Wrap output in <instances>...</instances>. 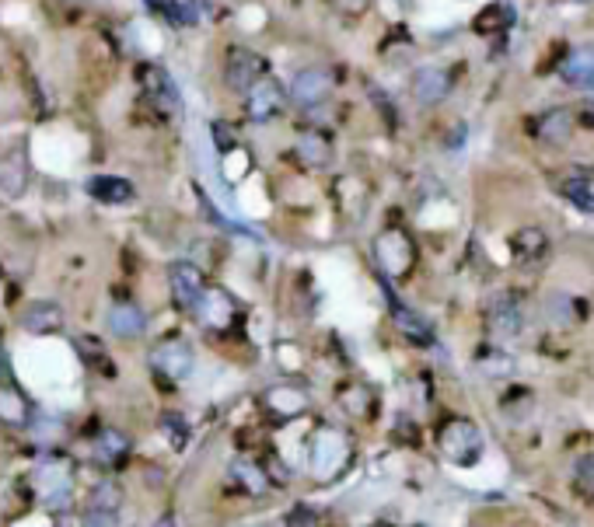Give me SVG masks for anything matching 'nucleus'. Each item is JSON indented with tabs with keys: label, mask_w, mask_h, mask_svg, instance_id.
I'll list each match as a JSON object with an SVG mask.
<instances>
[{
	"label": "nucleus",
	"mask_w": 594,
	"mask_h": 527,
	"mask_svg": "<svg viewBox=\"0 0 594 527\" xmlns=\"http://www.w3.org/2000/svg\"><path fill=\"white\" fill-rule=\"evenodd\" d=\"M353 465V440L336 423H318L308 440V475L318 486L339 482Z\"/></svg>",
	"instance_id": "obj_1"
},
{
	"label": "nucleus",
	"mask_w": 594,
	"mask_h": 527,
	"mask_svg": "<svg viewBox=\"0 0 594 527\" xmlns=\"http://www.w3.org/2000/svg\"><path fill=\"white\" fill-rule=\"evenodd\" d=\"M28 489L39 493L42 507L49 514H67L70 503H74V468H70L67 458H42L32 468Z\"/></svg>",
	"instance_id": "obj_2"
},
{
	"label": "nucleus",
	"mask_w": 594,
	"mask_h": 527,
	"mask_svg": "<svg viewBox=\"0 0 594 527\" xmlns=\"http://www.w3.org/2000/svg\"><path fill=\"white\" fill-rule=\"evenodd\" d=\"M137 84H140L144 102L151 105L161 119H168V123H182V112H186L182 109V91L165 67H158V63H140Z\"/></svg>",
	"instance_id": "obj_3"
},
{
	"label": "nucleus",
	"mask_w": 594,
	"mask_h": 527,
	"mask_svg": "<svg viewBox=\"0 0 594 527\" xmlns=\"http://www.w3.org/2000/svg\"><path fill=\"white\" fill-rule=\"evenodd\" d=\"M193 315L207 332L228 336V332H235L238 322H242V304H238V297L231 294L228 287H221V283H207L203 294L196 297Z\"/></svg>",
	"instance_id": "obj_4"
},
{
	"label": "nucleus",
	"mask_w": 594,
	"mask_h": 527,
	"mask_svg": "<svg viewBox=\"0 0 594 527\" xmlns=\"http://www.w3.org/2000/svg\"><path fill=\"white\" fill-rule=\"evenodd\" d=\"M374 262L385 280H406L416 266V245L402 227H388L374 238Z\"/></svg>",
	"instance_id": "obj_5"
},
{
	"label": "nucleus",
	"mask_w": 594,
	"mask_h": 527,
	"mask_svg": "<svg viewBox=\"0 0 594 527\" xmlns=\"http://www.w3.org/2000/svg\"><path fill=\"white\" fill-rule=\"evenodd\" d=\"M437 447L441 454L458 468H472L483 458V433L476 423L469 419H448V423L437 430Z\"/></svg>",
	"instance_id": "obj_6"
},
{
	"label": "nucleus",
	"mask_w": 594,
	"mask_h": 527,
	"mask_svg": "<svg viewBox=\"0 0 594 527\" xmlns=\"http://www.w3.org/2000/svg\"><path fill=\"white\" fill-rule=\"evenodd\" d=\"M259 402H263V409L270 412L273 419L294 423V419H301L304 412L311 409V391L297 381H277L259 395Z\"/></svg>",
	"instance_id": "obj_7"
},
{
	"label": "nucleus",
	"mask_w": 594,
	"mask_h": 527,
	"mask_svg": "<svg viewBox=\"0 0 594 527\" xmlns=\"http://www.w3.org/2000/svg\"><path fill=\"white\" fill-rule=\"evenodd\" d=\"M263 74H270V63H266L263 53H256V49H249V46L228 49V56H224V84H228L235 95H245Z\"/></svg>",
	"instance_id": "obj_8"
},
{
	"label": "nucleus",
	"mask_w": 594,
	"mask_h": 527,
	"mask_svg": "<svg viewBox=\"0 0 594 527\" xmlns=\"http://www.w3.org/2000/svg\"><path fill=\"white\" fill-rule=\"evenodd\" d=\"M151 363H154V370L165 377V381L175 384V381H186V377L193 374L196 353H193V346H189V339L168 336L151 350Z\"/></svg>",
	"instance_id": "obj_9"
},
{
	"label": "nucleus",
	"mask_w": 594,
	"mask_h": 527,
	"mask_svg": "<svg viewBox=\"0 0 594 527\" xmlns=\"http://www.w3.org/2000/svg\"><path fill=\"white\" fill-rule=\"evenodd\" d=\"M245 116L252 119V123H270V119H277L280 112L287 109V91L284 84L277 81V77L263 74L256 84H252L249 91H245Z\"/></svg>",
	"instance_id": "obj_10"
},
{
	"label": "nucleus",
	"mask_w": 594,
	"mask_h": 527,
	"mask_svg": "<svg viewBox=\"0 0 594 527\" xmlns=\"http://www.w3.org/2000/svg\"><path fill=\"white\" fill-rule=\"evenodd\" d=\"M332 84L336 81L325 67H301L287 88V102H294L297 109H318V105L329 102Z\"/></svg>",
	"instance_id": "obj_11"
},
{
	"label": "nucleus",
	"mask_w": 594,
	"mask_h": 527,
	"mask_svg": "<svg viewBox=\"0 0 594 527\" xmlns=\"http://www.w3.org/2000/svg\"><path fill=\"white\" fill-rule=\"evenodd\" d=\"M123 503H126L123 486H119L116 479H102L88 493V503H84V514H81L84 524H91V527L119 524V510H123Z\"/></svg>",
	"instance_id": "obj_12"
},
{
	"label": "nucleus",
	"mask_w": 594,
	"mask_h": 527,
	"mask_svg": "<svg viewBox=\"0 0 594 527\" xmlns=\"http://www.w3.org/2000/svg\"><path fill=\"white\" fill-rule=\"evenodd\" d=\"M294 158L301 161L311 172H322V168L332 165L336 158V140L332 133H325L322 126H301L294 137Z\"/></svg>",
	"instance_id": "obj_13"
},
{
	"label": "nucleus",
	"mask_w": 594,
	"mask_h": 527,
	"mask_svg": "<svg viewBox=\"0 0 594 527\" xmlns=\"http://www.w3.org/2000/svg\"><path fill=\"white\" fill-rule=\"evenodd\" d=\"M28 178H32V165H28L25 144H14L11 151L0 154V203H14L25 196Z\"/></svg>",
	"instance_id": "obj_14"
},
{
	"label": "nucleus",
	"mask_w": 594,
	"mask_h": 527,
	"mask_svg": "<svg viewBox=\"0 0 594 527\" xmlns=\"http://www.w3.org/2000/svg\"><path fill=\"white\" fill-rule=\"evenodd\" d=\"M168 287H172V301L179 304V308L193 311L196 297L203 294V287H207V276H203V269L196 266V262H172L168 266Z\"/></svg>",
	"instance_id": "obj_15"
},
{
	"label": "nucleus",
	"mask_w": 594,
	"mask_h": 527,
	"mask_svg": "<svg viewBox=\"0 0 594 527\" xmlns=\"http://www.w3.org/2000/svg\"><path fill=\"white\" fill-rule=\"evenodd\" d=\"M130 454H133L130 433L112 430V426L91 440V458H95V465L105 468V472H116V468H123L126 461H130Z\"/></svg>",
	"instance_id": "obj_16"
},
{
	"label": "nucleus",
	"mask_w": 594,
	"mask_h": 527,
	"mask_svg": "<svg viewBox=\"0 0 594 527\" xmlns=\"http://www.w3.org/2000/svg\"><path fill=\"white\" fill-rule=\"evenodd\" d=\"M486 325L497 339H514L525 332V308L511 294H500L486 311Z\"/></svg>",
	"instance_id": "obj_17"
},
{
	"label": "nucleus",
	"mask_w": 594,
	"mask_h": 527,
	"mask_svg": "<svg viewBox=\"0 0 594 527\" xmlns=\"http://www.w3.org/2000/svg\"><path fill=\"white\" fill-rule=\"evenodd\" d=\"M409 91L420 105H437L451 95V70L444 67H420L409 81Z\"/></svg>",
	"instance_id": "obj_18"
},
{
	"label": "nucleus",
	"mask_w": 594,
	"mask_h": 527,
	"mask_svg": "<svg viewBox=\"0 0 594 527\" xmlns=\"http://www.w3.org/2000/svg\"><path fill=\"white\" fill-rule=\"evenodd\" d=\"M32 419L35 409L25 398V391L18 384H11V377L0 381V423L11 426V430H25V426H32Z\"/></svg>",
	"instance_id": "obj_19"
},
{
	"label": "nucleus",
	"mask_w": 594,
	"mask_h": 527,
	"mask_svg": "<svg viewBox=\"0 0 594 527\" xmlns=\"http://www.w3.org/2000/svg\"><path fill=\"white\" fill-rule=\"evenodd\" d=\"M63 322H67V311L56 301H32L25 311H21V329L32 332V336H53V332H63Z\"/></svg>",
	"instance_id": "obj_20"
},
{
	"label": "nucleus",
	"mask_w": 594,
	"mask_h": 527,
	"mask_svg": "<svg viewBox=\"0 0 594 527\" xmlns=\"http://www.w3.org/2000/svg\"><path fill=\"white\" fill-rule=\"evenodd\" d=\"M231 482H235L245 496H252V500H263V496L273 493V479H270V472H266V465H259V461H252V458L231 461Z\"/></svg>",
	"instance_id": "obj_21"
},
{
	"label": "nucleus",
	"mask_w": 594,
	"mask_h": 527,
	"mask_svg": "<svg viewBox=\"0 0 594 527\" xmlns=\"http://www.w3.org/2000/svg\"><path fill=\"white\" fill-rule=\"evenodd\" d=\"M560 74L570 88L594 95V46H574L560 63Z\"/></svg>",
	"instance_id": "obj_22"
},
{
	"label": "nucleus",
	"mask_w": 594,
	"mask_h": 527,
	"mask_svg": "<svg viewBox=\"0 0 594 527\" xmlns=\"http://www.w3.org/2000/svg\"><path fill=\"white\" fill-rule=\"evenodd\" d=\"M109 332L116 339H126V343H133V339H140L147 332V315L137 308L133 301H112L109 308Z\"/></svg>",
	"instance_id": "obj_23"
},
{
	"label": "nucleus",
	"mask_w": 594,
	"mask_h": 527,
	"mask_svg": "<svg viewBox=\"0 0 594 527\" xmlns=\"http://www.w3.org/2000/svg\"><path fill=\"white\" fill-rule=\"evenodd\" d=\"M336 402L346 416L360 419V423H364V419H374V409H378V395H374V388L364 381H346L343 388L336 391Z\"/></svg>",
	"instance_id": "obj_24"
},
{
	"label": "nucleus",
	"mask_w": 594,
	"mask_h": 527,
	"mask_svg": "<svg viewBox=\"0 0 594 527\" xmlns=\"http://www.w3.org/2000/svg\"><path fill=\"white\" fill-rule=\"evenodd\" d=\"M84 192H88L95 203H105V206H123L137 196L133 182L123 175H91L88 182H84Z\"/></svg>",
	"instance_id": "obj_25"
},
{
	"label": "nucleus",
	"mask_w": 594,
	"mask_h": 527,
	"mask_svg": "<svg viewBox=\"0 0 594 527\" xmlns=\"http://www.w3.org/2000/svg\"><path fill=\"white\" fill-rule=\"evenodd\" d=\"M511 252L521 266H528V269L542 266L549 255V234L542 231V227H521V231L511 238Z\"/></svg>",
	"instance_id": "obj_26"
},
{
	"label": "nucleus",
	"mask_w": 594,
	"mask_h": 527,
	"mask_svg": "<svg viewBox=\"0 0 594 527\" xmlns=\"http://www.w3.org/2000/svg\"><path fill=\"white\" fill-rule=\"evenodd\" d=\"M388 311H392V322H395V329L402 332V336L409 339V343H416V346H427V343H434V329H430V322L423 315H416L413 308H406L402 301H395L392 294H388Z\"/></svg>",
	"instance_id": "obj_27"
},
{
	"label": "nucleus",
	"mask_w": 594,
	"mask_h": 527,
	"mask_svg": "<svg viewBox=\"0 0 594 527\" xmlns=\"http://www.w3.org/2000/svg\"><path fill=\"white\" fill-rule=\"evenodd\" d=\"M574 130H577V119H574V112H570V109H549L546 116L535 123V137H539L542 144H549V147L570 144Z\"/></svg>",
	"instance_id": "obj_28"
},
{
	"label": "nucleus",
	"mask_w": 594,
	"mask_h": 527,
	"mask_svg": "<svg viewBox=\"0 0 594 527\" xmlns=\"http://www.w3.org/2000/svg\"><path fill=\"white\" fill-rule=\"evenodd\" d=\"M560 192L570 199V203L577 206L581 213H588V217H594V192H591V185L584 182V178H567V182H560Z\"/></svg>",
	"instance_id": "obj_29"
},
{
	"label": "nucleus",
	"mask_w": 594,
	"mask_h": 527,
	"mask_svg": "<svg viewBox=\"0 0 594 527\" xmlns=\"http://www.w3.org/2000/svg\"><path fill=\"white\" fill-rule=\"evenodd\" d=\"M161 433L168 437V444L179 451V447H186V437H189V430H186V419L179 416V412H165L161 416Z\"/></svg>",
	"instance_id": "obj_30"
},
{
	"label": "nucleus",
	"mask_w": 594,
	"mask_h": 527,
	"mask_svg": "<svg viewBox=\"0 0 594 527\" xmlns=\"http://www.w3.org/2000/svg\"><path fill=\"white\" fill-rule=\"evenodd\" d=\"M479 370L490 377H511L514 374V360L500 350H490L486 356H479Z\"/></svg>",
	"instance_id": "obj_31"
},
{
	"label": "nucleus",
	"mask_w": 594,
	"mask_h": 527,
	"mask_svg": "<svg viewBox=\"0 0 594 527\" xmlns=\"http://www.w3.org/2000/svg\"><path fill=\"white\" fill-rule=\"evenodd\" d=\"M504 416L514 419V423H525L528 416H532V395L521 388H514L511 398H504Z\"/></svg>",
	"instance_id": "obj_32"
},
{
	"label": "nucleus",
	"mask_w": 594,
	"mask_h": 527,
	"mask_svg": "<svg viewBox=\"0 0 594 527\" xmlns=\"http://www.w3.org/2000/svg\"><path fill=\"white\" fill-rule=\"evenodd\" d=\"M546 315L553 318V322H560V325H574L577 308H574V301H570L567 294H556L553 301L546 304Z\"/></svg>",
	"instance_id": "obj_33"
},
{
	"label": "nucleus",
	"mask_w": 594,
	"mask_h": 527,
	"mask_svg": "<svg viewBox=\"0 0 594 527\" xmlns=\"http://www.w3.org/2000/svg\"><path fill=\"white\" fill-rule=\"evenodd\" d=\"M574 482L584 489V493L594 496V451L574 461Z\"/></svg>",
	"instance_id": "obj_34"
},
{
	"label": "nucleus",
	"mask_w": 594,
	"mask_h": 527,
	"mask_svg": "<svg viewBox=\"0 0 594 527\" xmlns=\"http://www.w3.org/2000/svg\"><path fill=\"white\" fill-rule=\"evenodd\" d=\"M507 7H486L483 14H479V21H476V32H490V28H504V25H511V14L507 18H500Z\"/></svg>",
	"instance_id": "obj_35"
},
{
	"label": "nucleus",
	"mask_w": 594,
	"mask_h": 527,
	"mask_svg": "<svg viewBox=\"0 0 594 527\" xmlns=\"http://www.w3.org/2000/svg\"><path fill=\"white\" fill-rule=\"evenodd\" d=\"M284 524H291V527H311V524H318V510H311L308 503H297V507L287 510Z\"/></svg>",
	"instance_id": "obj_36"
},
{
	"label": "nucleus",
	"mask_w": 594,
	"mask_h": 527,
	"mask_svg": "<svg viewBox=\"0 0 594 527\" xmlns=\"http://www.w3.org/2000/svg\"><path fill=\"white\" fill-rule=\"evenodd\" d=\"M210 130H214L217 151H221V154H228L231 147H235V133H231V126H224V123H214V126H210Z\"/></svg>",
	"instance_id": "obj_37"
},
{
	"label": "nucleus",
	"mask_w": 594,
	"mask_h": 527,
	"mask_svg": "<svg viewBox=\"0 0 594 527\" xmlns=\"http://www.w3.org/2000/svg\"><path fill=\"white\" fill-rule=\"evenodd\" d=\"M332 4H336L339 14H346V18H360V14L371 7V0H332Z\"/></svg>",
	"instance_id": "obj_38"
},
{
	"label": "nucleus",
	"mask_w": 594,
	"mask_h": 527,
	"mask_svg": "<svg viewBox=\"0 0 594 527\" xmlns=\"http://www.w3.org/2000/svg\"><path fill=\"white\" fill-rule=\"evenodd\" d=\"M11 377V356H7V346L0 343V381H7Z\"/></svg>",
	"instance_id": "obj_39"
}]
</instances>
